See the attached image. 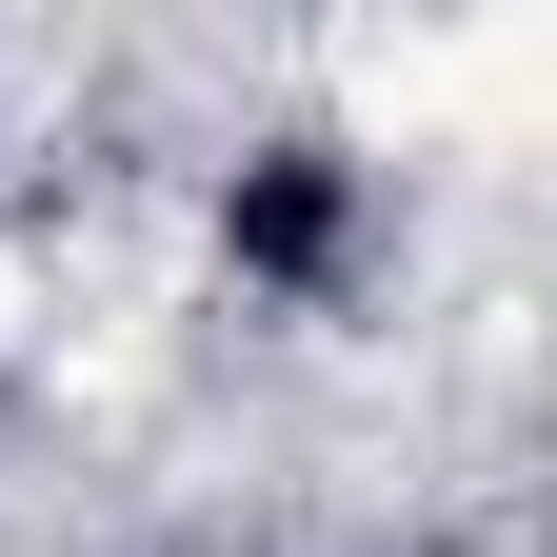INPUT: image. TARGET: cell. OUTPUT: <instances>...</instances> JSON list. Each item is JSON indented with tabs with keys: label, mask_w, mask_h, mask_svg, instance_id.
Returning a JSON list of instances; mask_svg holds the SVG:
<instances>
[{
	"label": "cell",
	"mask_w": 557,
	"mask_h": 557,
	"mask_svg": "<svg viewBox=\"0 0 557 557\" xmlns=\"http://www.w3.org/2000/svg\"><path fill=\"white\" fill-rule=\"evenodd\" d=\"M359 100L379 120H478V139H518L557 100V40L537 21H458V40H359Z\"/></svg>",
	"instance_id": "obj_1"
},
{
	"label": "cell",
	"mask_w": 557,
	"mask_h": 557,
	"mask_svg": "<svg viewBox=\"0 0 557 557\" xmlns=\"http://www.w3.org/2000/svg\"><path fill=\"white\" fill-rule=\"evenodd\" d=\"M21 319H40V278H21V259H0V338H21Z\"/></svg>",
	"instance_id": "obj_2"
}]
</instances>
